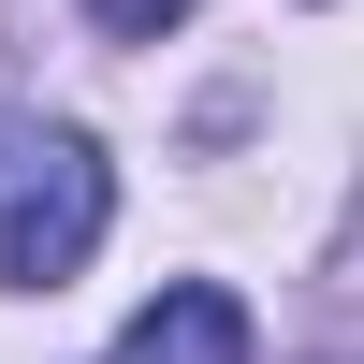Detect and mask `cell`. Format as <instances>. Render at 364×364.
Segmentation results:
<instances>
[{
  "instance_id": "7a4b0ae2",
  "label": "cell",
  "mask_w": 364,
  "mask_h": 364,
  "mask_svg": "<svg viewBox=\"0 0 364 364\" xmlns=\"http://www.w3.org/2000/svg\"><path fill=\"white\" fill-rule=\"evenodd\" d=\"M117 364H248V306H233L219 277H175L161 306H132Z\"/></svg>"
},
{
  "instance_id": "3957f363",
  "label": "cell",
  "mask_w": 364,
  "mask_h": 364,
  "mask_svg": "<svg viewBox=\"0 0 364 364\" xmlns=\"http://www.w3.org/2000/svg\"><path fill=\"white\" fill-rule=\"evenodd\" d=\"M175 15H190V0H87V29H117V44H161Z\"/></svg>"
},
{
  "instance_id": "5b68a950",
  "label": "cell",
  "mask_w": 364,
  "mask_h": 364,
  "mask_svg": "<svg viewBox=\"0 0 364 364\" xmlns=\"http://www.w3.org/2000/svg\"><path fill=\"white\" fill-rule=\"evenodd\" d=\"M350 364H364V350H350Z\"/></svg>"
},
{
  "instance_id": "277c9868",
  "label": "cell",
  "mask_w": 364,
  "mask_h": 364,
  "mask_svg": "<svg viewBox=\"0 0 364 364\" xmlns=\"http://www.w3.org/2000/svg\"><path fill=\"white\" fill-rule=\"evenodd\" d=\"M336 291L364 306V204H350V233H336Z\"/></svg>"
},
{
  "instance_id": "6da1fadb",
  "label": "cell",
  "mask_w": 364,
  "mask_h": 364,
  "mask_svg": "<svg viewBox=\"0 0 364 364\" xmlns=\"http://www.w3.org/2000/svg\"><path fill=\"white\" fill-rule=\"evenodd\" d=\"M117 219V175L73 117H15L0 132V291H58Z\"/></svg>"
}]
</instances>
